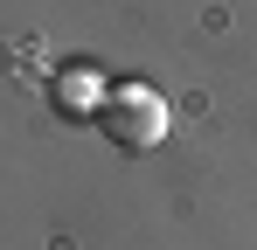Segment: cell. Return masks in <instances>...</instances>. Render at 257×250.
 <instances>
[{
	"mask_svg": "<svg viewBox=\"0 0 257 250\" xmlns=\"http://www.w3.org/2000/svg\"><path fill=\"white\" fill-rule=\"evenodd\" d=\"M97 132L111 139V146H125V153H146V146H160L167 139V125H174V111H167V97L153 90V83H104V97H97Z\"/></svg>",
	"mask_w": 257,
	"mask_h": 250,
	"instance_id": "6da1fadb",
	"label": "cell"
},
{
	"mask_svg": "<svg viewBox=\"0 0 257 250\" xmlns=\"http://www.w3.org/2000/svg\"><path fill=\"white\" fill-rule=\"evenodd\" d=\"M49 97H56L70 118H84V111H97V97H104V77H97V70H56V77H49Z\"/></svg>",
	"mask_w": 257,
	"mask_h": 250,
	"instance_id": "7a4b0ae2",
	"label": "cell"
}]
</instances>
